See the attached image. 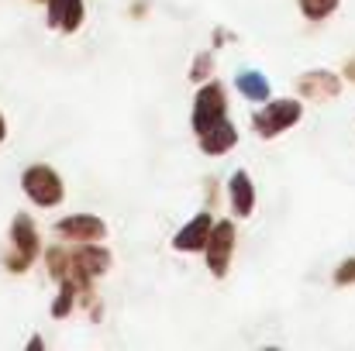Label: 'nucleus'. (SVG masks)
I'll list each match as a JSON object with an SVG mask.
<instances>
[{"label":"nucleus","mask_w":355,"mask_h":351,"mask_svg":"<svg viewBox=\"0 0 355 351\" xmlns=\"http://www.w3.org/2000/svg\"><path fill=\"white\" fill-rule=\"evenodd\" d=\"M59 234L66 241H104L107 224L101 217H94V214H76V217L59 221Z\"/></svg>","instance_id":"obj_7"},{"label":"nucleus","mask_w":355,"mask_h":351,"mask_svg":"<svg viewBox=\"0 0 355 351\" xmlns=\"http://www.w3.org/2000/svg\"><path fill=\"white\" fill-rule=\"evenodd\" d=\"M3 134H7V127H3V117H0V141H3Z\"/></svg>","instance_id":"obj_18"},{"label":"nucleus","mask_w":355,"mask_h":351,"mask_svg":"<svg viewBox=\"0 0 355 351\" xmlns=\"http://www.w3.org/2000/svg\"><path fill=\"white\" fill-rule=\"evenodd\" d=\"M10 241H14V251L7 255V269L10 272H24L31 265V258L38 255V228L31 224V217H14V228H10Z\"/></svg>","instance_id":"obj_3"},{"label":"nucleus","mask_w":355,"mask_h":351,"mask_svg":"<svg viewBox=\"0 0 355 351\" xmlns=\"http://www.w3.org/2000/svg\"><path fill=\"white\" fill-rule=\"evenodd\" d=\"M300 104L297 100H276V104H266L259 114H255V131L262 134V138H276V134H283L286 127H293L297 120H300Z\"/></svg>","instance_id":"obj_5"},{"label":"nucleus","mask_w":355,"mask_h":351,"mask_svg":"<svg viewBox=\"0 0 355 351\" xmlns=\"http://www.w3.org/2000/svg\"><path fill=\"white\" fill-rule=\"evenodd\" d=\"M69 262H73V279H80V286H87L90 289V279H97V276H104L107 269H111V251L107 248H101L97 241H80V248L76 251H69ZM66 276V279H69Z\"/></svg>","instance_id":"obj_1"},{"label":"nucleus","mask_w":355,"mask_h":351,"mask_svg":"<svg viewBox=\"0 0 355 351\" xmlns=\"http://www.w3.org/2000/svg\"><path fill=\"white\" fill-rule=\"evenodd\" d=\"M207 265H211V272L221 279L225 272H228V265H232V251H235V224L232 221H218L214 228H211V237H207Z\"/></svg>","instance_id":"obj_6"},{"label":"nucleus","mask_w":355,"mask_h":351,"mask_svg":"<svg viewBox=\"0 0 355 351\" xmlns=\"http://www.w3.org/2000/svg\"><path fill=\"white\" fill-rule=\"evenodd\" d=\"M238 90H241L248 100H266V97H269V83H266L259 73H241V76H238Z\"/></svg>","instance_id":"obj_13"},{"label":"nucleus","mask_w":355,"mask_h":351,"mask_svg":"<svg viewBox=\"0 0 355 351\" xmlns=\"http://www.w3.org/2000/svg\"><path fill=\"white\" fill-rule=\"evenodd\" d=\"M228 190H232V210H235L238 217H248V214H252V207H255V190H252L248 172H235Z\"/></svg>","instance_id":"obj_12"},{"label":"nucleus","mask_w":355,"mask_h":351,"mask_svg":"<svg viewBox=\"0 0 355 351\" xmlns=\"http://www.w3.org/2000/svg\"><path fill=\"white\" fill-rule=\"evenodd\" d=\"M345 76L355 83V59H349V62H345Z\"/></svg>","instance_id":"obj_17"},{"label":"nucleus","mask_w":355,"mask_h":351,"mask_svg":"<svg viewBox=\"0 0 355 351\" xmlns=\"http://www.w3.org/2000/svg\"><path fill=\"white\" fill-rule=\"evenodd\" d=\"M335 7H338V0H300V10H304L311 21H324Z\"/></svg>","instance_id":"obj_14"},{"label":"nucleus","mask_w":355,"mask_h":351,"mask_svg":"<svg viewBox=\"0 0 355 351\" xmlns=\"http://www.w3.org/2000/svg\"><path fill=\"white\" fill-rule=\"evenodd\" d=\"M211 228H214L211 214H197L183 231L173 237V248L176 251H204L207 248V237H211Z\"/></svg>","instance_id":"obj_8"},{"label":"nucleus","mask_w":355,"mask_h":351,"mask_svg":"<svg viewBox=\"0 0 355 351\" xmlns=\"http://www.w3.org/2000/svg\"><path fill=\"white\" fill-rule=\"evenodd\" d=\"M21 183H24V193H28L38 207H55V204L62 200V179H59L49 165H31V169L21 176Z\"/></svg>","instance_id":"obj_4"},{"label":"nucleus","mask_w":355,"mask_h":351,"mask_svg":"<svg viewBox=\"0 0 355 351\" xmlns=\"http://www.w3.org/2000/svg\"><path fill=\"white\" fill-rule=\"evenodd\" d=\"M338 90H342V83L335 73H307L300 80V93L307 100H331V97H338Z\"/></svg>","instance_id":"obj_10"},{"label":"nucleus","mask_w":355,"mask_h":351,"mask_svg":"<svg viewBox=\"0 0 355 351\" xmlns=\"http://www.w3.org/2000/svg\"><path fill=\"white\" fill-rule=\"evenodd\" d=\"M335 282H338V286H352L355 282V258L342 262V269L335 272Z\"/></svg>","instance_id":"obj_15"},{"label":"nucleus","mask_w":355,"mask_h":351,"mask_svg":"<svg viewBox=\"0 0 355 351\" xmlns=\"http://www.w3.org/2000/svg\"><path fill=\"white\" fill-rule=\"evenodd\" d=\"M235 145H238V131L228 120H221V124H214L211 131L200 134V148H204L207 155H225V152H232Z\"/></svg>","instance_id":"obj_11"},{"label":"nucleus","mask_w":355,"mask_h":351,"mask_svg":"<svg viewBox=\"0 0 355 351\" xmlns=\"http://www.w3.org/2000/svg\"><path fill=\"white\" fill-rule=\"evenodd\" d=\"M207 73H211V55H200L197 62H193V69H190V80L197 83V80H207Z\"/></svg>","instance_id":"obj_16"},{"label":"nucleus","mask_w":355,"mask_h":351,"mask_svg":"<svg viewBox=\"0 0 355 351\" xmlns=\"http://www.w3.org/2000/svg\"><path fill=\"white\" fill-rule=\"evenodd\" d=\"M49 3V24L59 31H76L83 21V0H45Z\"/></svg>","instance_id":"obj_9"},{"label":"nucleus","mask_w":355,"mask_h":351,"mask_svg":"<svg viewBox=\"0 0 355 351\" xmlns=\"http://www.w3.org/2000/svg\"><path fill=\"white\" fill-rule=\"evenodd\" d=\"M228 120V97H225V87L221 83H207L197 100H193V131L204 134L211 131L214 124Z\"/></svg>","instance_id":"obj_2"}]
</instances>
